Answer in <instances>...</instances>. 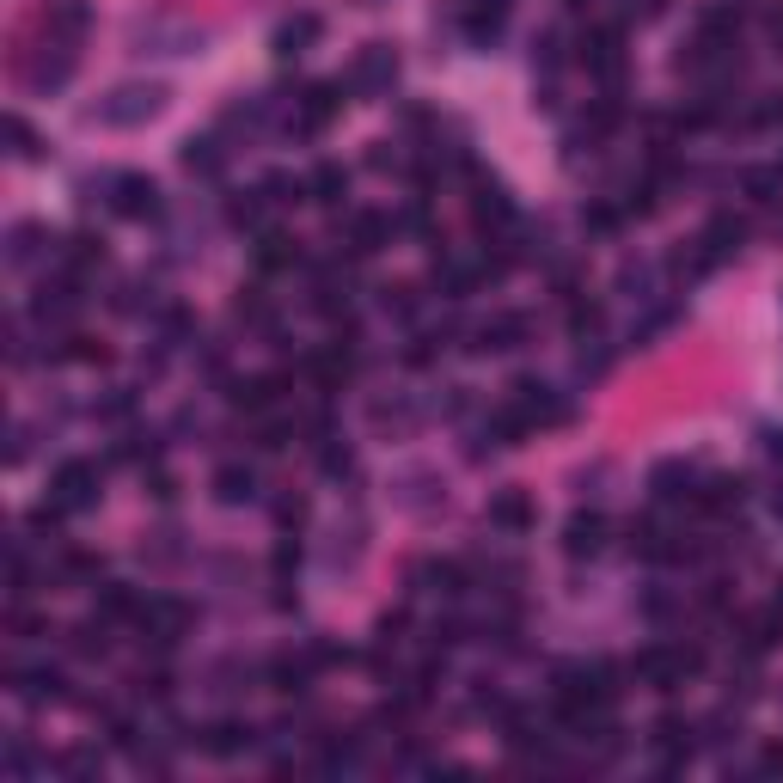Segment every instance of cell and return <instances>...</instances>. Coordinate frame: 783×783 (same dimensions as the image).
<instances>
[{
	"instance_id": "obj_1",
	"label": "cell",
	"mask_w": 783,
	"mask_h": 783,
	"mask_svg": "<svg viewBox=\"0 0 783 783\" xmlns=\"http://www.w3.org/2000/svg\"><path fill=\"white\" fill-rule=\"evenodd\" d=\"M251 740V728H239V722H220L215 735H208V752H239Z\"/></svg>"
},
{
	"instance_id": "obj_2",
	"label": "cell",
	"mask_w": 783,
	"mask_h": 783,
	"mask_svg": "<svg viewBox=\"0 0 783 783\" xmlns=\"http://www.w3.org/2000/svg\"><path fill=\"white\" fill-rule=\"evenodd\" d=\"M765 771H783V747H771V752H765Z\"/></svg>"
}]
</instances>
